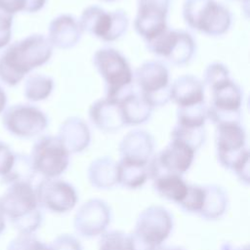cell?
<instances>
[{
  "mask_svg": "<svg viewBox=\"0 0 250 250\" xmlns=\"http://www.w3.org/2000/svg\"><path fill=\"white\" fill-rule=\"evenodd\" d=\"M52 54L53 46L42 34H30L8 45L0 55V81L17 86L26 74L45 64Z\"/></svg>",
  "mask_w": 250,
  "mask_h": 250,
  "instance_id": "6da1fadb",
  "label": "cell"
},
{
  "mask_svg": "<svg viewBox=\"0 0 250 250\" xmlns=\"http://www.w3.org/2000/svg\"><path fill=\"white\" fill-rule=\"evenodd\" d=\"M38 206L35 189L27 182L10 184L0 198L3 215L22 234H31L41 225L42 214Z\"/></svg>",
  "mask_w": 250,
  "mask_h": 250,
  "instance_id": "7a4b0ae2",
  "label": "cell"
},
{
  "mask_svg": "<svg viewBox=\"0 0 250 250\" xmlns=\"http://www.w3.org/2000/svg\"><path fill=\"white\" fill-rule=\"evenodd\" d=\"M215 141L219 162L235 172L240 180L248 184L249 152L244 129L239 123L217 125Z\"/></svg>",
  "mask_w": 250,
  "mask_h": 250,
  "instance_id": "3957f363",
  "label": "cell"
},
{
  "mask_svg": "<svg viewBox=\"0 0 250 250\" xmlns=\"http://www.w3.org/2000/svg\"><path fill=\"white\" fill-rule=\"evenodd\" d=\"M93 62L105 82L106 98L119 101L134 91L133 71L118 51L102 48L94 54Z\"/></svg>",
  "mask_w": 250,
  "mask_h": 250,
  "instance_id": "277c9868",
  "label": "cell"
},
{
  "mask_svg": "<svg viewBox=\"0 0 250 250\" xmlns=\"http://www.w3.org/2000/svg\"><path fill=\"white\" fill-rule=\"evenodd\" d=\"M173 227L171 214L160 206L143 211L130 234L134 250H157L169 236Z\"/></svg>",
  "mask_w": 250,
  "mask_h": 250,
  "instance_id": "5b68a950",
  "label": "cell"
},
{
  "mask_svg": "<svg viewBox=\"0 0 250 250\" xmlns=\"http://www.w3.org/2000/svg\"><path fill=\"white\" fill-rule=\"evenodd\" d=\"M183 14L191 28L208 35L224 34L231 23L229 11L215 0H186Z\"/></svg>",
  "mask_w": 250,
  "mask_h": 250,
  "instance_id": "8992f818",
  "label": "cell"
},
{
  "mask_svg": "<svg viewBox=\"0 0 250 250\" xmlns=\"http://www.w3.org/2000/svg\"><path fill=\"white\" fill-rule=\"evenodd\" d=\"M35 173L57 178L69 164V152L57 136H42L33 145L29 156Z\"/></svg>",
  "mask_w": 250,
  "mask_h": 250,
  "instance_id": "52a82bcc",
  "label": "cell"
},
{
  "mask_svg": "<svg viewBox=\"0 0 250 250\" xmlns=\"http://www.w3.org/2000/svg\"><path fill=\"white\" fill-rule=\"evenodd\" d=\"M1 122L11 135L30 139L40 135L49 124L47 115L30 104H15L2 112Z\"/></svg>",
  "mask_w": 250,
  "mask_h": 250,
  "instance_id": "ba28073f",
  "label": "cell"
},
{
  "mask_svg": "<svg viewBox=\"0 0 250 250\" xmlns=\"http://www.w3.org/2000/svg\"><path fill=\"white\" fill-rule=\"evenodd\" d=\"M212 99L207 110V117L216 124L239 123L242 93L237 84L229 78L210 87Z\"/></svg>",
  "mask_w": 250,
  "mask_h": 250,
  "instance_id": "9c48e42d",
  "label": "cell"
},
{
  "mask_svg": "<svg viewBox=\"0 0 250 250\" xmlns=\"http://www.w3.org/2000/svg\"><path fill=\"white\" fill-rule=\"evenodd\" d=\"M82 31L104 41H114L127 30L128 18L123 11L106 12L98 6L85 9L78 21Z\"/></svg>",
  "mask_w": 250,
  "mask_h": 250,
  "instance_id": "30bf717a",
  "label": "cell"
},
{
  "mask_svg": "<svg viewBox=\"0 0 250 250\" xmlns=\"http://www.w3.org/2000/svg\"><path fill=\"white\" fill-rule=\"evenodd\" d=\"M140 94L153 106L166 104L170 100L169 71L160 62L143 63L135 73Z\"/></svg>",
  "mask_w": 250,
  "mask_h": 250,
  "instance_id": "8fae6325",
  "label": "cell"
},
{
  "mask_svg": "<svg viewBox=\"0 0 250 250\" xmlns=\"http://www.w3.org/2000/svg\"><path fill=\"white\" fill-rule=\"evenodd\" d=\"M146 48L170 62L181 65L187 63L192 58L195 43L189 33L167 28L158 36L146 41Z\"/></svg>",
  "mask_w": 250,
  "mask_h": 250,
  "instance_id": "7c38bea8",
  "label": "cell"
},
{
  "mask_svg": "<svg viewBox=\"0 0 250 250\" xmlns=\"http://www.w3.org/2000/svg\"><path fill=\"white\" fill-rule=\"evenodd\" d=\"M195 151L188 145L171 139L169 145L149 161V177L153 179L167 174L182 176L191 166Z\"/></svg>",
  "mask_w": 250,
  "mask_h": 250,
  "instance_id": "4fadbf2b",
  "label": "cell"
},
{
  "mask_svg": "<svg viewBox=\"0 0 250 250\" xmlns=\"http://www.w3.org/2000/svg\"><path fill=\"white\" fill-rule=\"evenodd\" d=\"M39 206L55 212L65 213L77 203V193L74 188L57 178H45L35 188Z\"/></svg>",
  "mask_w": 250,
  "mask_h": 250,
  "instance_id": "5bb4252c",
  "label": "cell"
},
{
  "mask_svg": "<svg viewBox=\"0 0 250 250\" xmlns=\"http://www.w3.org/2000/svg\"><path fill=\"white\" fill-rule=\"evenodd\" d=\"M170 0H138V13L134 26L148 41L166 30Z\"/></svg>",
  "mask_w": 250,
  "mask_h": 250,
  "instance_id": "9a60e30c",
  "label": "cell"
},
{
  "mask_svg": "<svg viewBox=\"0 0 250 250\" xmlns=\"http://www.w3.org/2000/svg\"><path fill=\"white\" fill-rule=\"evenodd\" d=\"M109 218L108 206L102 200L91 199L77 212L74 220L75 229L83 236H96L106 229Z\"/></svg>",
  "mask_w": 250,
  "mask_h": 250,
  "instance_id": "2e32d148",
  "label": "cell"
},
{
  "mask_svg": "<svg viewBox=\"0 0 250 250\" xmlns=\"http://www.w3.org/2000/svg\"><path fill=\"white\" fill-rule=\"evenodd\" d=\"M81 34L79 21L73 16L61 15L50 22L47 38L52 46L68 49L79 42Z\"/></svg>",
  "mask_w": 250,
  "mask_h": 250,
  "instance_id": "e0dca14e",
  "label": "cell"
},
{
  "mask_svg": "<svg viewBox=\"0 0 250 250\" xmlns=\"http://www.w3.org/2000/svg\"><path fill=\"white\" fill-rule=\"evenodd\" d=\"M154 141L150 134L143 130L129 132L121 141V158L148 164L153 152Z\"/></svg>",
  "mask_w": 250,
  "mask_h": 250,
  "instance_id": "ac0fdd59",
  "label": "cell"
},
{
  "mask_svg": "<svg viewBox=\"0 0 250 250\" xmlns=\"http://www.w3.org/2000/svg\"><path fill=\"white\" fill-rule=\"evenodd\" d=\"M89 116L100 130L105 132H114L125 125L118 101L108 98L95 102L90 107Z\"/></svg>",
  "mask_w": 250,
  "mask_h": 250,
  "instance_id": "d6986e66",
  "label": "cell"
},
{
  "mask_svg": "<svg viewBox=\"0 0 250 250\" xmlns=\"http://www.w3.org/2000/svg\"><path fill=\"white\" fill-rule=\"evenodd\" d=\"M170 100L178 106H188L204 102L203 83L192 75H183L170 86Z\"/></svg>",
  "mask_w": 250,
  "mask_h": 250,
  "instance_id": "ffe728a7",
  "label": "cell"
},
{
  "mask_svg": "<svg viewBox=\"0 0 250 250\" xmlns=\"http://www.w3.org/2000/svg\"><path fill=\"white\" fill-rule=\"evenodd\" d=\"M58 137L68 152H80L90 143V131L83 119L70 117L62 123Z\"/></svg>",
  "mask_w": 250,
  "mask_h": 250,
  "instance_id": "44dd1931",
  "label": "cell"
},
{
  "mask_svg": "<svg viewBox=\"0 0 250 250\" xmlns=\"http://www.w3.org/2000/svg\"><path fill=\"white\" fill-rule=\"evenodd\" d=\"M125 125H138L147 121L151 115L152 106L146 99L136 92H131L118 101Z\"/></svg>",
  "mask_w": 250,
  "mask_h": 250,
  "instance_id": "7402d4cb",
  "label": "cell"
},
{
  "mask_svg": "<svg viewBox=\"0 0 250 250\" xmlns=\"http://www.w3.org/2000/svg\"><path fill=\"white\" fill-rule=\"evenodd\" d=\"M149 177L148 164L121 158L116 163V182L128 188L142 187Z\"/></svg>",
  "mask_w": 250,
  "mask_h": 250,
  "instance_id": "603a6c76",
  "label": "cell"
},
{
  "mask_svg": "<svg viewBox=\"0 0 250 250\" xmlns=\"http://www.w3.org/2000/svg\"><path fill=\"white\" fill-rule=\"evenodd\" d=\"M152 180L156 192L168 200L180 204L187 195L188 184L180 175H161Z\"/></svg>",
  "mask_w": 250,
  "mask_h": 250,
  "instance_id": "cb8c5ba5",
  "label": "cell"
},
{
  "mask_svg": "<svg viewBox=\"0 0 250 250\" xmlns=\"http://www.w3.org/2000/svg\"><path fill=\"white\" fill-rule=\"evenodd\" d=\"M89 178L99 188L112 187L116 182V163L108 157L98 158L89 167Z\"/></svg>",
  "mask_w": 250,
  "mask_h": 250,
  "instance_id": "d4e9b609",
  "label": "cell"
},
{
  "mask_svg": "<svg viewBox=\"0 0 250 250\" xmlns=\"http://www.w3.org/2000/svg\"><path fill=\"white\" fill-rule=\"evenodd\" d=\"M54 88L53 79L42 73H32L27 76L23 85V96L30 102L46 100Z\"/></svg>",
  "mask_w": 250,
  "mask_h": 250,
  "instance_id": "484cf974",
  "label": "cell"
},
{
  "mask_svg": "<svg viewBox=\"0 0 250 250\" xmlns=\"http://www.w3.org/2000/svg\"><path fill=\"white\" fill-rule=\"evenodd\" d=\"M204 207L199 214L206 219H217L221 217L227 207L228 199L225 191L218 186H207Z\"/></svg>",
  "mask_w": 250,
  "mask_h": 250,
  "instance_id": "4316f807",
  "label": "cell"
},
{
  "mask_svg": "<svg viewBox=\"0 0 250 250\" xmlns=\"http://www.w3.org/2000/svg\"><path fill=\"white\" fill-rule=\"evenodd\" d=\"M208 106L205 102L188 106H178V125L185 127H203L207 118Z\"/></svg>",
  "mask_w": 250,
  "mask_h": 250,
  "instance_id": "83f0119b",
  "label": "cell"
},
{
  "mask_svg": "<svg viewBox=\"0 0 250 250\" xmlns=\"http://www.w3.org/2000/svg\"><path fill=\"white\" fill-rule=\"evenodd\" d=\"M171 139L179 140L197 150L205 140L204 127H185L177 124L171 132Z\"/></svg>",
  "mask_w": 250,
  "mask_h": 250,
  "instance_id": "f1b7e54d",
  "label": "cell"
},
{
  "mask_svg": "<svg viewBox=\"0 0 250 250\" xmlns=\"http://www.w3.org/2000/svg\"><path fill=\"white\" fill-rule=\"evenodd\" d=\"M99 250H134V247L130 235L112 230L102 235Z\"/></svg>",
  "mask_w": 250,
  "mask_h": 250,
  "instance_id": "f546056e",
  "label": "cell"
},
{
  "mask_svg": "<svg viewBox=\"0 0 250 250\" xmlns=\"http://www.w3.org/2000/svg\"><path fill=\"white\" fill-rule=\"evenodd\" d=\"M206 188L188 185V189L184 200L179 204L185 211L200 214L205 203Z\"/></svg>",
  "mask_w": 250,
  "mask_h": 250,
  "instance_id": "4dcf8cb0",
  "label": "cell"
},
{
  "mask_svg": "<svg viewBox=\"0 0 250 250\" xmlns=\"http://www.w3.org/2000/svg\"><path fill=\"white\" fill-rule=\"evenodd\" d=\"M7 250H52L50 246L37 240L31 234H22L16 237L9 244Z\"/></svg>",
  "mask_w": 250,
  "mask_h": 250,
  "instance_id": "1f68e13d",
  "label": "cell"
},
{
  "mask_svg": "<svg viewBox=\"0 0 250 250\" xmlns=\"http://www.w3.org/2000/svg\"><path fill=\"white\" fill-rule=\"evenodd\" d=\"M228 78H229L228 68L224 64L219 62H214L208 65L203 75V81L209 87H212L218 82H221Z\"/></svg>",
  "mask_w": 250,
  "mask_h": 250,
  "instance_id": "d6a6232c",
  "label": "cell"
},
{
  "mask_svg": "<svg viewBox=\"0 0 250 250\" xmlns=\"http://www.w3.org/2000/svg\"><path fill=\"white\" fill-rule=\"evenodd\" d=\"M14 16L0 9V50L7 47L12 39Z\"/></svg>",
  "mask_w": 250,
  "mask_h": 250,
  "instance_id": "836d02e7",
  "label": "cell"
},
{
  "mask_svg": "<svg viewBox=\"0 0 250 250\" xmlns=\"http://www.w3.org/2000/svg\"><path fill=\"white\" fill-rule=\"evenodd\" d=\"M16 159V153L11 147L0 141V177L6 176L12 169Z\"/></svg>",
  "mask_w": 250,
  "mask_h": 250,
  "instance_id": "e575fe53",
  "label": "cell"
},
{
  "mask_svg": "<svg viewBox=\"0 0 250 250\" xmlns=\"http://www.w3.org/2000/svg\"><path fill=\"white\" fill-rule=\"evenodd\" d=\"M50 247L52 250H81L79 241L68 234L59 236Z\"/></svg>",
  "mask_w": 250,
  "mask_h": 250,
  "instance_id": "d590c367",
  "label": "cell"
},
{
  "mask_svg": "<svg viewBox=\"0 0 250 250\" xmlns=\"http://www.w3.org/2000/svg\"><path fill=\"white\" fill-rule=\"evenodd\" d=\"M25 0H0V9L15 15L19 12H24Z\"/></svg>",
  "mask_w": 250,
  "mask_h": 250,
  "instance_id": "8d00e7d4",
  "label": "cell"
},
{
  "mask_svg": "<svg viewBox=\"0 0 250 250\" xmlns=\"http://www.w3.org/2000/svg\"><path fill=\"white\" fill-rule=\"evenodd\" d=\"M8 103V97L5 90L0 86V114L5 110Z\"/></svg>",
  "mask_w": 250,
  "mask_h": 250,
  "instance_id": "74e56055",
  "label": "cell"
},
{
  "mask_svg": "<svg viewBox=\"0 0 250 250\" xmlns=\"http://www.w3.org/2000/svg\"><path fill=\"white\" fill-rule=\"evenodd\" d=\"M221 250H249L248 246H244V247H240V248H233L230 244H225Z\"/></svg>",
  "mask_w": 250,
  "mask_h": 250,
  "instance_id": "f35d334b",
  "label": "cell"
},
{
  "mask_svg": "<svg viewBox=\"0 0 250 250\" xmlns=\"http://www.w3.org/2000/svg\"><path fill=\"white\" fill-rule=\"evenodd\" d=\"M5 228V220H4V215L0 209V233L3 231Z\"/></svg>",
  "mask_w": 250,
  "mask_h": 250,
  "instance_id": "ab89813d",
  "label": "cell"
},
{
  "mask_svg": "<svg viewBox=\"0 0 250 250\" xmlns=\"http://www.w3.org/2000/svg\"><path fill=\"white\" fill-rule=\"evenodd\" d=\"M157 250H181L179 248H171V247H165V248H158Z\"/></svg>",
  "mask_w": 250,
  "mask_h": 250,
  "instance_id": "60d3db41",
  "label": "cell"
},
{
  "mask_svg": "<svg viewBox=\"0 0 250 250\" xmlns=\"http://www.w3.org/2000/svg\"><path fill=\"white\" fill-rule=\"evenodd\" d=\"M105 1H112V0H105Z\"/></svg>",
  "mask_w": 250,
  "mask_h": 250,
  "instance_id": "b9f144b4",
  "label": "cell"
}]
</instances>
